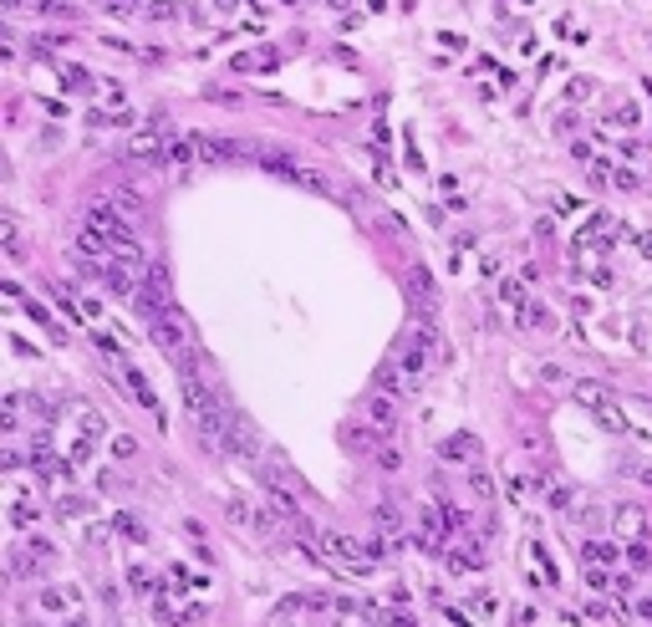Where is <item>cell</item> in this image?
<instances>
[{
	"label": "cell",
	"instance_id": "cell-1",
	"mask_svg": "<svg viewBox=\"0 0 652 627\" xmlns=\"http://www.w3.org/2000/svg\"><path fill=\"white\" fill-rule=\"evenodd\" d=\"M148 326H153V332H148V337H153V347H159L163 357H174V362H179V372H194V368H199V352H194V326H189L184 311L168 306V311H159V317H153Z\"/></svg>",
	"mask_w": 652,
	"mask_h": 627
},
{
	"label": "cell",
	"instance_id": "cell-2",
	"mask_svg": "<svg viewBox=\"0 0 652 627\" xmlns=\"http://www.w3.org/2000/svg\"><path fill=\"white\" fill-rule=\"evenodd\" d=\"M571 398H576L581 408H591L611 434H627V413L617 408V398H611L607 383H596V377H576V383H571Z\"/></svg>",
	"mask_w": 652,
	"mask_h": 627
},
{
	"label": "cell",
	"instance_id": "cell-3",
	"mask_svg": "<svg viewBox=\"0 0 652 627\" xmlns=\"http://www.w3.org/2000/svg\"><path fill=\"white\" fill-rule=\"evenodd\" d=\"M133 301H138V311H143L148 321L159 317V311L174 306V301H168V276H163V266H148V276H143V286H138Z\"/></svg>",
	"mask_w": 652,
	"mask_h": 627
},
{
	"label": "cell",
	"instance_id": "cell-4",
	"mask_svg": "<svg viewBox=\"0 0 652 627\" xmlns=\"http://www.w3.org/2000/svg\"><path fill=\"white\" fill-rule=\"evenodd\" d=\"M46 561H57V551H51V541H41V535H31V541H21L16 551H10V566H16V577H36V571L46 566Z\"/></svg>",
	"mask_w": 652,
	"mask_h": 627
},
{
	"label": "cell",
	"instance_id": "cell-5",
	"mask_svg": "<svg viewBox=\"0 0 652 627\" xmlns=\"http://www.w3.org/2000/svg\"><path fill=\"white\" fill-rule=\"evenodd\" d=\"M362 418H367L372 434H393V428H398V398L393 393H372L367 408H362Z\"/></svg>",
	"mask_w": 652,
	"mask_h": 627
},
{
	"label": "cell",
	"instance_id": "cell-6",
	"mask_svg": "<svg viewBox=\"0 0 652 627\" xmlns=\"http://www.w3.org/2000/svg\"><path fill=\"white\" fill-rule=\"evenodd\" d=\"M117 368H123V383H128V393L138 398V408H148V413H159V418H163V403H159V393H153L148 377H143L133 362H117Z\"/></svg>",
	"mask_w": 652,
	"mask_h": 627
},
{
	"label": "cell",
	"instance_id": "cell-7",
	"mask_svg": "<svg viewBox=\"0 0 652 627\" xmlns=\"http://www.w3.org/2000/svg\"><path fill=\"white\" fill-rule=\"evenodd\" d=\"M240 77H250V72H276L281 67V46H255V51H240V57L230 61Z\"/></svg>",
	"mask_w": 652,
	"mask_h": 627
},
{
	"label": "cell",
	"instance_id": "cell-8",
	"mask_svg": "<svg viewBox=\"0 0 652 627\" xmlns=\"http://www.w3.org/2000/svg\"><path fill=\"white\" fill-rule=\"evenodd\" d=\"M163 163H168V168H189V163H204V153H199V138H174V133H168Z\"/></svg>",
	"mask_w": 652,
	"mask_h": 627
},
{
	"label": "cell",
	"instance_id": "cell-9",
	"mask_svg": "<svg viewBox=\"0 0 652 627\" xmlns=\"http://www.w3.org/2000/svg\"><path fill=\"white\" fill-rule=\"evenodd\" d=\"M474 454H479L474 434H454V439L438 444V459H449V464H474Z\"/></svg>",
	"mask_w": 652,
	"mask_h": 627
},
{
	"label": "cell",
	"instance_id": "cell-10",
	"mask_svg": "<svg viewBox=\"0 0 652 627\" xmlns=\"http://www.w3.org/2000/svg\"><path fill=\"white\" fill-rule=\"evenodd\" d=\"M408 291H413V301H418L423 311H434V301H438V286H434V276H428L423 266H413V270H408Z\"/></svg>",
	"mask_w": 652,
	"mask_h": 627
},
{
	"label": "cell",
	"instance_id": "cell-11",
	"mask_svg": "<svg viewBox=\"0 0 652 627\" xmlns=\"http://www.w3.org/2000/svg\"><path fill=\"white\" fill-rule=\"evenodd\" d=\"M515 321L525 326V332H556V317H551L540 301H525V306L515 311Z\"/></svg>",
	"mask_w": 652,
	"mask_h": 627
},
{
	"label": "cell",
	"instance_id": "cell-12",
	"mask_svg": "<svg viewBox=\"0 0 652 627\" xmlns=\"http://www.w3.org/2000/svg\"><path fill=\"white\" fill-rule=\"evenodd\" d=\"M0 240H6V255H26V235H21V219L16 215H0Z\"/></svg>",
	"mask_w": 652,
	"mask_h": 627
},
{
	"label": "cell",
	"instance_id": "cell-13",
	"mask_svg": "<svg viewBox=\"0 0 652 627\" xmlns=\"http://www.w3.org/2000/svg\"><path fill=\"white\" fill-rule=\"evenodd\" d=\"M372 526H377V535H383V541H398V530H403V515L393 510V505H377V510H372Z\"/></svg>",
	"mask_w": 652,
	"mask_h": 627
},
{
	"label": "cell",
	"instance_id": "cell-14",
	"mask_svg": "<svg viewBox=\"0 0 652 627\" xmlns=\"http://www.w3.org/2000/svg\"><path fill=\"white\" fill-rule=\"evenodd\" d=\"M67 602H77L72 586H41V597H36V607H41V612H61Z\"/></svg>",
	"mask_w": 652,
	"mask_h": 627
},
{
	"label": "cell",
	"instance_id": "cell-15",
	"mask_svg": "<svg viewBox=\"0 0 652 627\" xmlns=\"http://www.w3.org/2000/svg\"><path fill=\"white\" fill-rule=\"evenodd\" d=\"M617 526L642 541V535H647V515H642V505H622V510H617Z\"/></svg>",
	"mask_w": 652,
	"mask_h": 627
},
{
	"label": "cell",
	"instance_id": "cell-16",
	"mask_svg": "<svg viewBox=\"0 0 652 627\" xmlns=\"http://www.w3.org/2000/svg\"><path fill=\"white\" fill-rule=\"evenodd\" d=\"M36 515H41V510H36V500H31V495H16V500H10V526H16V530H26Z\"/></svg>",
	"mask_w": 652,
	"mask_h": 627
},
{
	"label": "cell",
	"instance_id": "cell-17",
	"mask_svg": "<svg viewBox=\"0 0 652 627\" xmlns=\"http://www.w3.org/2000/svg\"><path fill=\"white\" fill-rule=\"evenodd\" d=\"M500 301H505V306H510V311H520V306H525V301H530V296H525V281H515V276H505V281H500Z\"/></svg>",
	"mask_w": 652,
	"mask_h": 627
},
{
	"label": "cell",
	"instance_id": "cell-18",
	"mask_svg": "<svg viewBox=\"0 0 652 627\" xmlns=\"http://www.w3.org/2000/svg\"><path fill=\"white\" fill-rule=\"evenodd\" d=\"M26 311H31V317H36V321L46 326V337H51V342H67V326H57V317H51V311H46L41 301H31V306H26Z\"/></svg>",
	"mask_w": 652,
	"mask_h": 627
},
{
	"label": "cell",
	"instance_id": "cell-19",
	"mask_svg": "<svg viewBox=\"0 0 652 627\" xmlns=\"http://www.w3.org/2000/svg\"><path fill=\"white\" fill-rule=\"evenodd\" d=\"M87 123H92V128H128L133 117H128V108H123V112H102V108H87Z\"/></svg>",
	"mask_w": 652,
	"mask_h": 627
},
{
	"label": "cell",
	"instance_id": "cell-20",
	"mask_svg": "<svg viewBox=\"0 0 652 627\" xmlns=\"http://www.w3.org/2000/svg\"><path fill=\"white\" fill-rule=\"evenodd\" d=\"M61 87H67V92H92V77H87L82 67H61Z\"/></svg>",
	"mask_w": 652,
	"mask_h": 627
},
{
	"label": "cell",
	"instance_id": "cell-21",
	"mask_svg": "<svg viewBox=\"0 0 652 627\" xmlns=\"http://www.w3.org/2000/svg\"><path fill=\"white\" fill-rule=\"evenodd\" d=\"M403 377H408V372H403V368H377V393H403Z\"/></svg>",
	"mask_w": 652,
	"mask_h": 627
},
{
	"label": "cell",
	"instance_id": "cell-22",
	"mask_svg": "<svg viewBox=\"0 0 652 627\" xmlns=\"http://www.w3.org/2000/svg\"><path fill=\"white\" fill-rule=\"evenodd\" d=\"M611 117H617V128H642V108H637V102H627V97L611 108Z\"/></svg>",
	"mask_w": 652,
	"mask_h": 627
},
{
	"label": "cell",
	"instance_id": "cell-23",
	"mask_svg": "<svg viewBox=\"0 0 652 627\" xmlns=\"http://www.w3.org/2000/svg\"><path fill=\"white\" fill-rule=\"evenodd\" d=\"M77 434H87V439H102V434H108V418H102L97 408H87V413H82V428H77Z\"/></svg>",
	"mask_w": 652,
	"mask_h": 627
},
{
	"label": "cell",
	"instance_id": "cell-24",
	"mask_svg": "<svg viewBox=\"0 0 652 627\" xmlns=\"http://www.w3.org/2000/svg\"><path fill=\"white\" fill-rule=\"evenodd\" d=\"M117 530H123L128 541H138V546L148 541V530H143V520H133V515H117Z\"/></svg>",
	"mask_w": 652,
	"mask_h": 627
},
{
	"label": "cell",
	"instance_id": "cell-25",
	"mask_svg": "<svg viewBox=\"0 0 652 627\" xmlns=\"http://www.w3.org/2000/svg\"><path fill=\"white\" fill-rule=\"evenodd\" d=\"M586 561L607 566V561H617V546H607V541H591V546H586Z\"/></svg>",
	"mask_w": 652,
	"mask_h": 627
},
{
	"label": "cell",
	"instance_id": "cell-26",
	"mask_svg": "<svg viewBox=\"0 0 652 627\" xmlns=\"http://www.w3.org/2000/svg\"><path fill=\"white\" fill-rule=\"evenodd\" d=\"M469 490H474V495H485V500H494V479L485 475V469H474V475H469Z\"/></svg>",
	"mask_w": 652,
	"mask_h": 627
},
{
	"label": "cell",
	"instance_id": "cell-27",
	"mask_svg": "<svg viewBox=\"0 0 652 627\" xmlns=\"http://www.w3.org/2000/svg\"><path fill=\"white\" fill-rule=\"evenodd\" d=\"M92 444H97V439L77 434V444H72V464H87V459H92Z\"/></svg>",
	"mask_w": 652,
	"mask_h": 627
},
{
	"label": "cell",
	"instance_id": "cell-28",
	"mask_svg": "<svg viewBox=\"0 0 652 627\" xmlns=\"http://www.w3.org/2000/svg\"><path fill=\"white\" fill-rule=\"evenodd\" d=\"M112 454H117V459H133V454H138V439H133V434H117V439H112Z\"/></svg>",
	"mask_w": 652,
	"mask_h": 627
},
{
	"label": "cell",
	"instance_id": "cell-29",
	"mask_svg": "<svg viewBox=\"0 0 652 627\" xmlns=\"http://www.w3.org/2000/svg\"><path fill=\"white\" fill-rule=\"evenodd\" d=\"M117 209H123V215H143V199H138V194L133 189H123V194H117V199H112Z\"/></svg>",
	"mask_w": 652,
	"mask_h": 627
},
{
	"label": "cell",
	"instance_id": "cell-30",
	"mask_svg": "<svg viewBox=\"0 0 652 627\" xmlns=\"http://www.w3.org/2000/svg\"><path fill=\"white\" fill-rule=\"evenodd\" d=\"M36 16H72V6H61V0H31Z\"/></svg>",
	"mask_w": 652,
	"mask_h": 627
},
{
	"label": "cell",
	"instance_id": "cell-31",
	"mask_svg": "<svg viewBox=\"0 0 652 627\" xmlns=\"http://www.w3.org/2000/svg\"><path fill=\"white\" fill-rule=\"evenodd\" d=\"M143 16H148V21H168V16H174V6H168V0H148Z\"/></svg>",
	"mask_w": 652,
	"mask_h": 627
},
{
	"label": "cell",
	"instance_id": "cell-32",
	"mask_svg": "<svg viewBox=\"0 0 652 627\" xmlns=\"http://www.w3.org/2000/svg\"><path fill=\"white\" fill-rule=\"evenodd\" d=\"M372 454H377V464H383V469H398V464H403V454H398V449H387V444H377Z\"/></svg>",
	"mask_w": 652,
	"mask_h": 627
},
{
	"label": "cell",
	"instance_id": "cell-33",
	"mask_svg": "<svg viewBox=\"0 0 652 627\" xmlns=\"http://www.w3.org/2000/svg\"><path fill=\"white\" fill-rule=\"evenodd\" d=\"M586 581H591L596 592H607V566H596V561H586Z\"/></svg>",
	"mask_w": 652,
	"mask_h": 627
},
{
	"label": "cell",
	"instance_id": "cell-34",
	"mask_svg": "<svg viewBox=\"0 0 652 627\" xmlns=\"http://www.w3.org/2000/svg\"><path fill=\"white\" fill-rule=\"evenodd\" d=\"M627 561H632L637 571H647V566H652V551H647V546H632V551H627Z\"/></svg>",
	"mask_w": 652,
	"mask_h": 627
},
{
	"label": "cell",
	"instance_id": "cell-35",
	"mask_svg": "<svg viewBox=\"0 0 652 627\" xmlns=\"http://www.w3.org/2000/svg\"><path fill=\"white\" fill-rule=\"evenodd\" d=\"M571 159H581V163H596V159H591V143H581V138H571Z\"/></svg>",
	"mask_w": 652,
	"mask_h": 627
},
{
	"label": "cell",
	"instance_id": "cell-36",
	"mask_svg": "<svg viewBox=\"0 0 652 627\" xmlns=\"http://www.w3.org/2000/svg\"><path fill=\"white\" fill-rule=\"evenodd\" d=\"M556 215H581V199H566V194H560V199H556Z\"/></svg>",
	"mask_w": 652,
	"mask_h": 627
},
{
	"label": "cell",
	"instance_id": "cell-37",
	"mask_svg": "<svg viewBox=\"0 0 652 627\" xmlns=\"http://www.w3.org/2000/svg\"><path fill=\"white\" fill-rule=\"evenodd\" d=\"M469 607H474L479 617H489V612H494V597H485V592H479V597H474V602H469Z\"/></svg>",
	"mask_w": 652,
	"mask_h": 627
},
{
	"label": "cell",
	"instance_id": "cell-38",
	"mask_svg": "<svg viewBox=\"0 0 652 627\" xmlns=\"http://www.w3.org/2000/svg\"><path fill=\"white\" fill-rule=\"evenodd\" d=\"M112 16H128V10H138V0H108Z\"/></svg>",
	"mask_w": 652,
	"mask_h": 627
},
{
	"label": "cell",
	"instance_id": "cell-39",
	"mask_svg": "<svg viewBox=\"0 0 652 627\" xmlns=\"http://www.w3.org/2000/svg\"><path fill=\"white\" fill-rule=\"evenodd\" d=\"M571 97H576V102H581V97H591V77H576V87H571Z\"/></svg>",
	"mask_w": 652,
	"mask_h": 627
},
{
	"label": "cell",
	"instance_id": "cell-40",
	"mask_svg": "<svg viewBox=\"0 0 652 627\" xmlns=\"http://www.w3.org/2000/svg\"><path fill=\"white\" fill-rule=\"evenodd\" d=\"M240 10V0H214V16H234Z\"/></svg>",
	"mask_w": 652,
	"mask_h": 627
},
{
	"label": "cell",
	"instance_id": "cell-41",
	"mask_svg": "<svg viewBox=\"0 0 652 627\" xmlns=\"http://www.w3.org/2000/svg\"><path fill=\"white\" fill-rule=\"evenodd\" d=\"M637 617H642V622H652V597H642V602H637Z\"/></svg>",
	"mask_w": 652,
	"mask_h": 627
},
{
	"label": "cell",
	"instance_id": "cell-42",
	"mask_svg": "<svg viewBox=\"0 0 652 627\" xmlns=\"http://www.w3.org/2000/svg\"><path fill=\"white\" fill-rule=\"evenodd\" d=\"M637 250H642V255H652V235H637Z\"/></svg>",
	"mask_w": 652,
	"mask_h": 627
},
{
	"label": "cell",
	"instance_id": "cell-43",
	"mask_svg": "<svg viewBox=\"0 0 652 627\" xmlns=\"http://www.w3.org/2000/svg\"><path fill=\"white\" fill-rule=\"evenodd\" d=\"M0 6H6V10H21V6H26V0H0Z\"/></svg>",
	"mask_w": 652,
	"mask_h": 627
},
{
	"label": "cell",
	"instance_id": "cell-44",
	"mask_svg": "<svg viewBox=\"0 0 652 627\" xmlns=\"http://www.w3.org/2000/svg\"><path fill=\"white\" fill-rule=\"evenodd\" d=\"M281 6H301V0H281Z\"/></svg>",
	"mask_w": 652,
	"mask_h": 627
}]
</instances>
